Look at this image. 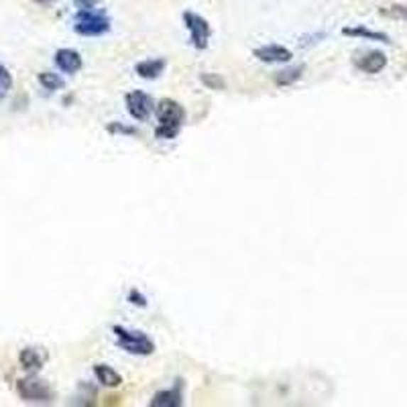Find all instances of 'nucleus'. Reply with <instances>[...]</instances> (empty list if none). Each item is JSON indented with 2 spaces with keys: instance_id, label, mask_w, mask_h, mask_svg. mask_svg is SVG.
Wrapping results in <instances>:
<instances>
[{
  "instance_id": "f257e3e1",
  "label": "nucleus",
  "mask_w": 407,
  "mask_h": 407,
  "mask_svg": "<svg viewBox=\"0 0 407 407\" xmlns=\"http://www.w3.org/2000/svg\"><path fill=\"white\" fill-rule=\"evenodd\" d=\"M155 112H157V121H159L157 129H155L157 139L169 141V139H175L180 135L181 124L185 121V112H183V106L178 100L163 98Z\"/></svg>"
},
{
  "instance_id": "f03ea898",
  "label": "nucleus",
  "mask_w": 407,
  "mask_h": 407,
  "mask_svg": "<svg viewBox=\"0 0 407 407\" xmlns=\"http://www.w3.org/2000/svg\"><path fill=\"white\" fill-rule=\"evenodd\" d=\"M74 29L77 35H84V37H100L110 29V18L104 11H94V9L77 11Z\"/></svg>"
},
{
  "instance_id": "7ed1b4c3",
  "label": "nucleus",
  "mask_w": 407,
  "mask_h": 407,
  "mask_svg": "<svg viewBox=\"0 0 407 407\" xmlns=\"http://www.w3.org/2000/svg\"><path fill=\"white\" fill-rule=\"evenodd\" d=\"M16 393L21 395L23 401H29V403H49L53 399L51 387L43 379L37 377L35 373L16 381Z\"/></svg>"
},
{
  "instance_id": "20e7f679",
  "label": "nucleus",
  "mask_w": 407,
  "mask_h": 407,
  "mask_svg": "<svg viewBox=\"0 0 407 407\" xmlns=\"http://www.w3.org/2000/svg\"><path fill=\"white\" fill-rule=\"evenodd\" d=\"M112 332H114V336H116L119 347L124 348V350L131 352V354L147 357V354H151L153 350H155L153 340L147 336V334H143V332L126 330L124 326H114Z\"/></svg>"
},
{
  "instance_id": "39448f33",
  "label": "nucleus",
  "mask_w": 407,
  "mask_h": 407,
  "mask_svg": "<svg viewBox=\"0 0 407 407\" xmlns=\"http://www.w3.org/2000/svg\"><path fill=\"white\" fill-rule=\"evenodd\" d=\"M183 25H185V29L190 31V41H192V45L196 47V49H206V47H208L212 37V29L204 16L188 11V13H183Z\"/></svg>"
},
{
  "instance_id": "423d86ee",
  "label": "nucleus",
  "mask_w": 407,
  "mask_h": 407,
  "mask_svg": "<svg viewBox=\"0 0 407 407\" xmlns=\"http://www.w3.org/2000/svg\"><path fill=\"white\" fill-rule=\"evenodd\" d=\"M124 104H126V110H129V114L139 122H145L149 116H151V112L155 110V106H153V100L149 94H145V92L135 90V92H129L126 96H124Z\"/></svg>"
},
{
  "instance_id": "0eeeda50",
  "label": "nucleus",
  "mask_w": 407,
  "mask_h": 407,
  "mask_svg": "<svg viewBox=\"0 0 407 407\" xmlns=\"http://www.w3.org/2000/svg\"><path fill=\"white\" fill-rule=\"evenodd\" d=\"M55 65L60 67L63 74H77L80 70H82V65H84V61H82V55L77 53L76 49H67V47H63V49H58L55 51Z\"/></svg>"
},
{
  "instance_id": "6e6552de",
  "label": "nucleus",
  "mask_w": 407,
  "mask_h": 407,
  "mask_svg": "<svg viewBox=\"0 0 407 407\" xmlns=\"http://www.w3.org/2000/svg\"><path fill=\"white\" fill-rule=\"evenodd\" d=\"M255 58L263 63H287L293 60V53L283 45H263L256 47Z\"/></svg>"
},
{
  "instance_id": "1a4fd4ad",
  "label": "nucleus",
  "mask_w": 407,
  "mask_h": 407,
  "mask_svg": "<svg viewBox=\"0 0 407 407\" xmlns=\"http://www.w3.org/2000/svg\"><path fill=\"white\" fill-rule=\"evenodd\" d=\"M357 67L362 70L364 74L375 76V74L383 72L387 67V55L383 51H369V53H364L362 58L357 60Z\"/></svg>"
},
{
  "instance_id": "9d476101",
  "label": "nucleus",
  "mask_w": 407,
  "mask_h": 407,
  "mask_svg": "<svg viewBox=\"0 0 407 407\" xmlns=\"http://www.w3.org/2000/svg\"><path fill=\"white\" fill-rule=\"evenodd\" d=\"M18 361H21V367L27 371V373H37L43 369L45 364V354L39 352L37 348H23L21 354H18Z\"/></svg>"
},
{
  "instance_id": "9b49d317",
  "label": "nucleus",
  "mask_w": 407,
  "mask_h": 407,
  "mask_svg": "<svg viewBox=\"0 0 407 407\" xmlns=\"http://www.w3.org/2000/svg\"><path fill=\"white\" fill-rule=\"evenodd\" d=\"M94 375H96L98 383H100L102 387H108V389L121 387L122 377L112 367H108V364H96V367H94Z\"/></svg>"
},
{
  "instance_id": "f8f14e48",
  "label": "nucleus",
  "mask_w": 407,
  "mask_h": 407,
  "mask_svg": "<svg viewBox=\"0 0 407 407\" xmlns=\"http://www.w3.org/2000/svg\"><path fill=\"white\" fill-rule=\"evenodd\" d=\"M183 403V397H181L180 385H175L173 389H165V391H159L151 399V407H180Z\"/></svg>"
},
{
  "instance_id": "ddd939ff",
  "label": "nucleus",
  "mask_w": 407,
  "mask_h": 407,
  "mask_svg": "<svg viewBox=\"0 0 407 407\" xmlns=\"http://www.w3.org/2000/svg\"><path fill=\"white\" fill-rule=\"evenodd\" d=\"M342 35L347 37H361V39H369V41H381V43H391L389 35L381 33V31H373L362 27V25H357V27H344L342 29Z\"/></svg>"
},
{
  "instance_id": "4468645a",
  "label": "nucleus",
  "mask_w": 407,
  "mask_h": 407,
  "mask_svg": "<svg viewBox=\"0 0 407 407\" xmlns=\"http://www.w3.org/2000/svg\"><path fill=\"white\" fill-rule=\"evenodd\" d=\"M163 70H165V61L163 60L139 61L135 67V72L143 80H157V77L163 74Z\"/></svg>"
},
{
  "instance_id": "2eb2a0df",
  "label": "nucleus",
  "mask_w": 407,
  "mask_h": 407,
  "mask_svg": "<svg viewBox=\"0 0 407 407\" xmlns=\"http://www.w3.org/2000/svg\"><path fill=\"white\" fill-rule=\"evenodd\" d=\"M303 74V65H298V67H287V70H281L277 76H275V84L277 86H291L295 84Z\"/></svg>"
},
{
  "instance_id": "dca6fc26",
  "label": "nucleus",
  "mask_w": 407,
  "mask_h": 407,
  "mask_svg": "<svg viewBox=\"0 0 407 407\" xmlns=\"http://www.w3.org/2000/svg\"><path fill=\"white\" fill-rule=\"evenodd\" d=\"M200 82H202L208 90H227V80L220 76V74L204 72V74H200Z\"/></svg>"
},
{
  "instance_id": "f3484780",
  "label": "nucleus",
  "mask_w": 407,
  "mask_h": 407,
  "mask_svg": "<svg viewBox=\"0 0 407 407\" xmlns=\"http://www.w3.org/2000/svg\"><path fill=\"white\" fill-rule=\"evenodd\" d=\"M39 84H41L45 90L51 92L61 90V88L65 86V82H63L58 74H51V72H41V74H39Z\"/></svg>"
},
{
  "instance_id": "a211bd4d",
  "label": "nucleus",
  "mask_w": 407,
  "mask_h": 407,
  "mask_svg": "<svg viewBox=\"0 0 407 407\" xmlns=\"http://www.w3.org/2000/svg\"><path fill=\"white\" fill-rule=\"evenodd\" d=\"M11 90H13V76H11V72L0 63V98H4Z\"/></svg>"
},
{
  "instance_id": "6ab92c4d",
  "label": "nucleus",
  "mask_w": 407,
  "mask_h": 407,
  "mask_svg": "<svg viewBox=\"0 0 407 407\" xmlns=\"http://www.w3.org/2000/svg\"><path fill=\"white\" fill-rule=\"evenodd\" d=\"M106 131H108L110 135H136V129L124 126L122 122H110V124L106 126Z\"/></svg>"
},
{
  "instance_id": "aec40b11",
  "label": "nucleus",
  "mask_w": 407,
  "mask_h": 407,
  "mask_svg": "<svg viewBox=\"0 0 407 407\" xmlns=\"http://www.w3.org/2000/svg\"><path fill=\"white\" fill-rule=\"evenodd\" d=\"M129 302L135 303L139 308H145V305H147V298H145L139 289H131V291H129Z\"/></svg>"
},
{
  "instance_id": "412c9836",
  "label": "nucleus",
  "mask_w": 407,
  "mask_h": 407,
  "mask_svg": "<svg viewBox=\"0 0 407 407\" xmlns=\"http://www.w3.org/2000/svg\"><path fill=\"white\" fill-rule=\"evenodd\" d=\"M383 13H387V15H393V16H399V18H407V6L397 4V6H391L389 11H383Z\"/></svg>"
},
{
  "instance_id": "4be33fe9",
  "label": "nucleus",
  "mask_w": 407,
  "mask_h": 407,
  "mask_svg": "<svg viewBox=\"0 0 407 407\" xmlns=\"http://www.w3.org/2000/svg\"><path fill=\"white\" fill-rule=\"evenodd\" d=\"M74 2H76V6L80 11H88V9H94V6H96L98 0H74Z\"/></svg>"
},
{
  "instance_id": "5701e85b",
  "label": "nucleus",
  "mask_w": 407,
  "mask_h": 407,
  "mask_svg": "<svg viewBox=\"0 0 407 407\" xmlns=\"http://www.w3.org/2000/svg\"><path fill=\"white\" fill-rule=\"evenodd\" d=\"M37 2H53V0H37Z\"/></svg>"
}]
</instances>
